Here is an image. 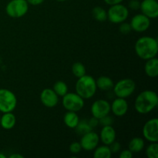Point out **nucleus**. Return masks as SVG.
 <instances>
[{
    "mask_svg": "<svg viewBox=\"0 0 158 158\" xmlns=\"http://www.w3.org/2000/svg\"><path fill=\"white\" fill-rule=\"evenodd\" d=\"M134 49L137 56L141 60H148L156 57L158 52V42L151 36H142L137 40Z\"/></svg>",
    "mask_w": 158,
    "mask_h": 158,
    "instance_id": "1",
    "label": "nucleus"
},
{
    "mask_svg": "<svg viewBox=\"0 0 158 158\" xmlns=\"http://www.w3.org/2000/svg\"><path fill=\"white\" fill-rule=\"evenodd\" d=\"M158 105L157 93L151 89L143 90L137 95L134 102V108L140 114H147L154 110Z\"/></svg>",
    "mask_w": 158,
    "mask_h": 158,
    "instance_id": "2",
    "label": "nucleus"
},
{
    "mask_svg": "<svg viewBox=\"0 0 158 158\" xmlns=\"http://www.w3.org/2000/svg\"><path fill=\"white\" fill-rule=\"evenodd\" d=\"M96 80L92 76L85 74L77 80L75 85V90L84 100H88L94 97L97 93Z\"/></svg>",
    "mask_w": 158,
    "mask_h": 158,
    "instance_id": "3",
    "label": "nucleus"
},
{
    "mask_svg": "<svg viewBox=\"0 0 158 158\" xmlns=\"http://www.w3.org/2000/svg\"><path fill=\"white\" fill-rule=\"evenodd\" d=\"M136 89V83L131 78L119 80L114 85L113 90L117 97L127 99L131 97Z\"/></svg>",
    "mask_w": 158,
    "mask_h": 158,
    "instance_id": "4",
    "label": "nucleus"
},
{
    "mask_svg": "<svg viewBox=\"0 0 158 158\" xmlns=\"http://www.w3.org/2000/svg\"><path fill=\"white\" fill-rule=\"evenodd\" d=\"M107 12V19L114 24H120L126 21L129 16V10L124 5L116 4L110 6Z\"/></svg>",
    "mask_w": 158,
    "mask_h": 158,
    "instance_id": "5",
    "label": "nucleus"
},
{
    "mask_svg": "<svg viewBox=\"0 0 158 158\" xmlns=\"http://www.w3.org/2000/svg\"><path fill=\"white\" fill-rule=\"evenodd\" d=\"M29 10V4L26 0H11L6 7V14L13 19L24 16Z\"/></svg>",
    "mask_w": 158,
    "mask_h": 158,
    "instance_id": "6",
    "label": "nucleus"
},
{
    "mask_svg": "<svg viewBox=\"0 0 158 158\" xmlns=\"http://www.w3.org/2000/svg\"><path fill=\"white\" fill-rule=\"evenodd\" d=\"M17 106V98L9 89H0V112H12Z\"/></svg>",
    "mask_w": 158,
    "mask_h": 158,
    "instance_id": "7",
    "label": "nucleus"
},
{
    "mask_svg": "<svg viewBox=\"0 0 158 158\" xmlns=\"http://www.w3.org/2000/svg\"><path fill=\"white\" fill-rule=\"evenodd\" d=\"M62 97V104L67 111L79 112L84 107V99L77 93H67Z\"/></svg>",
    "mask_w": 158,
    "mask_h": 158,
    "instance_id": "8",
    "label": "nucleus"
},
{
    "mask_svg": "<svg viewBox=\"0 0 158 158\" xmlns=\"http://www.w3.org/2000/svg\"><path fill=\"white\" fill-rule=\"evenodd\" d=\"M142 134L145 140L151 143L158 142V119L152 118L144 123Z\"/></svg>",
    "mask_w": 158,
    "mask_h": 158,
    "instance_id": "9",
    "label": "nucleus"
},
{
    "mask_svg": "<svg viewBox=\"0 0 158 158\" xmlns=\"http://www.w3.org/2000/svg\"><path fill=\"white\" fill-rule=\"evenodd\" d=\"M91 114L93 117L97 119H100L110 113V103L106 100L100 99L93 103L91 106Z\"/></svg>",
    "mask_w": 158,
    "mask_h": 158,
    "instance_id": "10",
    "label": "nucleus"
},
{
    "mask_svg": "<svg viewBox=\"0 0 158 158\" xmlns=\"http://www.w3.org/2000/svg\"><path fill=\"white\" fill-rule=\"evenodd\" d=\"M100 142L99 135L94 131H90L82 135L80 143L82 147V149L86 151H94Z\"/></svg>",
    "mask_w": 158,
    "mask_h": 158,
    "instance_id": "11",
    "label": "nucleus"
},
{
    "mask_svg": "<svg viewBox=\"0 0 158 158\" xmlns=\"http://www.w3.org/2000/svg\"><path fill=\"white\" fill-rule=\"evenodd\" d=\"M130 25L131 29L137 32H143L149 29L151 26V19L143 14H137L132 17Z\"/></svg>",
    "mask_w": 158,
    "mask_h": 158,
    "instance_id": "12",
    "label": "nucleus"
},
{
    "mask_svg": "<svg viewBox=\"0 0 158 158\" xmlns=\"http://www.w3.org/2000/svg\"><path fill=\"white\" fill-rule=\"evenodd\" d=\"M140 9L141 13L149 19H157L158 17L157 0H143L140 2Z\"/></svg>",
    "mask_w": 158,
    "mask_h": 158,
    "instance_id": "13",
    "label": "nucleus"
},
{
    "mask_svg": "<svg viewBox=\"0 0 158 158\" xmlns=\"http://www.w3.org/2000/svg\"><path fill=\"white\" fill-rule=\"evenodd\" d=\"M40 100L46 107L53 108L58 104L59 96L52 89L46 88L40 94Z\"/></svg>",
    "mask_w": 158,
    "mask_h": 158,
    "instance_id": "14",
    "label": "nucleus"
},
{
    "mask_svg": "<svg viewBox=\"0 0 158 158\" xmlns=\"http://www.w3.org/2000/svg\"><path fill=\"white\" fill-rule=\"evenodd\" d=\"M110 111L116 117H123L128 111V103L126 99L117 97L110 104Z\"/></svg>",
    "mask_w": 158,
    "mask_h": 158,
    "instance_id": "15",
    "label": "nucleus"
},
{
    "mask_svg": "<svg viewBox=\"0 0 158 158\" xmlns=\"http://www.w3.org/2000/svg\"><path fill=\"white\" fill-rule=\"evenodd\" d=\"M100 140L103 143V144L109 146L110 143L116 140L117 134L116 131L112 125L110 126H103L100 131V134L99 135Z\"/></svg>",
    "mask_w": 158,
    "mask_h": 158,
    "instance_id": "16",
    "label": "nucleus"
},
{
    "mask_svg": "<svg viewBox=\"0 0 158 158\" xmlns=\"http://www.w3.org/2000/svg\"><path fill=\"white\" fill-rule=\"evenodd\" d=\"M16 124V117L12 112L3 113L0 118V126L6 131L12 130Z\"/></svg>",
    "mask_w": 158,
    "mask_h": 158,
    "instance_id": "17",
    "label": "nucleus"
},
{
    "mask_svg": "<svg viewBox=\"0 0 158 158\" xmlns=\"http://www.w3.org/2000/svg\"><path fill=\"white\" fill-rule=\"evenodd\" d=\"M144 72L148 77L155 78L158 76V59L157 57L146 60L144 65Z\"/></svg>",
    "mask_w": 158,
    "mask_h": 158,
    "instance_id": "18",
    "label": "nucleus"
},
{
    "mask_svg": "<svg viewBox=\"0 0 158 158\" xmlns=\"http://www.w3.org/2000/svg\"><path fill=\"white\" fill-rule=\"evenodd\" d=\"M97 89L102 91H110L113 89L114 83L112 79L106 76H101L96 80Z\"/></svg>",
    "mask_w": 158,
    "mask_h": 158,
    "instance_id": "19",
    "label": "nucleus"
},
{
    "mask_svg": "<svg viewBox=\"0 0 158 158\" xmlns=\"http://www.w3.org/2000/svg\"><path fill=\"white\" fill-rule=\"evenodd\" d=\"M79 121H80V118H79L78 115H77V112L67 111L64 114L63 122L66 124V126L67 127L70 128V129H75V127L78 124Z\"/></svg>",
    "mask_w": 158,
    "mask_h": 158,
    "instance_id": "20",
    "label": "nucleus"
},
{
    "mask_svg": "<svg viewBox=\"0 0 158 158\" xmlns=\"http://www.w3.org/2000/svg\"><path fill=\"white\" fill-rule=\"evenodd\" d=\"M145 147L144 140L141 137H136L131 139L128 143V149L134 154V153H139L143 151Z\"/></svg>",
    "mask_w": 158,
    "mask_h": 158,
    "instance_id": "21",
    "label": "nucleus"
},
{
    "mask_svg": "<svg viewBox=\"0 0 158 158\" xmlns=\"http://www.w3.org/2000/svg\"><path fill=\"white\" fill-rule=\"evenodd\" d=\"M93 157L94 158H111L112 153L110 150L109 146L103 144L102 146H97L94 150Z\"/></svg>",
    "mask_w": 158,
    "mask_h": 158,
    "instance_id": "22",
    "label": "nucleus"
},
{
    "mask_svg": "<svg viewBox=\"0 0 158 158\" xmlns=\"http://www.w3.org/2000/svg\"><path fill=\"white\" fill-rule=\"evenodd\" d=\"M92 15L96 20L99 22H104L107 19V12L100 6H96L93 9Z\"/></svg>",
    "mask_w": 158,
    "mask_h": 158,
    "instance_id": "23",
    "label": "nucleus"
},
{
    "mask_svg": "<svg viewBox=\"0 0 158 158\" xmlns=\"http://www.w3.org/2000/svg\"><path fill=\"white\" fill-rule=\"evenodd\" d=\"M52 89L59 97H63L68 93V86L65 82L60 80L54 83Z\"/></svg>",
    "mask_w": 158,
    "mask_h": 158,
    "instance_id": "24",
    "label": "nucleus"
},
{
    "mask_svg": "<svg viewBox=\"0 0 158 158\" xmlns=\"http://www.w3.org/2000/svg\"><path fill=\"white\" fill-rule=\"evenodd\" d=\"M76 131L80 135H83L86 133L89 132V131H93V128L91 127L90 125L88 123V120H82L79 121L77 126L75 127Z\"/></svg>",
    "mask_w": 158,
    "mask_h": 158,
    "instance_id": "25",
    "label": "nucleus"
},
{
    "mask_svg": "<svg viewBox=\"0 0 158 158\" xmlns=\"http://www.w3.org/2000/svg\"><path fill=\"white\" fill-rule=\"evenodd\" d=\"M72 73L77 78L83 77L86 74V70L84 65L80 62H77L72 66Z\"/></svg>",
    "mask_w": 158,
    "mask_h": 158,
    "instance_id": "26",
    "label": "nucleus"
},
{
    "mask_svg": "<svg viewBox=\"0 0 158 158\" xmlns=\"http://www.w3.org/2000/svg\"><path fill=\"white\" fill-rule=\"evenodd\" d=\"M146 156L148 158H158V143L157 142L151 143L146 149Z\"/></svg>",
    "mask_w": 158,
    "mask_h": 158,
    "instance_id": "27",
    "label": "nucleus"
},
{
    "mask_svg": "<svg viewBox=\"0 0 158 158\" xmlns=\"http://www.w3.org/2000/svg\"><path fill=\"white\" fill-rule=\"evenodd\" d=\"M69 152L72 154H78L79 153L81 152L82 147L80 145V142H73L72 143H70L69 147Z\"/></svg>",
    "mask_w": 158,
    "mask_h": 158,
    "instance_id": "28",
    "label": "nucleus"
},
{
    "mask_svg": "<svg viewBox=\"0 0 158 158\" xmlns=\"http://www.w3.org/2000/svg\"><path fill=\"white\" fill-rule=\"evenodd\" d=\"M114 123V119L109 115H106L102 118L99 119V124L102 126H110Z\"/></svg>",
    "mask_w": 158,
    "mask_h": 158,
    "instance_id": "29",
    "label": "nucleus"
},
{
    "mask_svg": "<svg viewBox=\"0 0 158 158\" xmlns=\"http://www.w3.org/2000/svg\"><path fill=\"white\" fill-rule=\"evenodd\" d=\"M131 30H132V29H131V25H130V23H125V22L120 23V32H121L122 34L127 35V34L130 33V32H131Z\"/></svg>",
    "mask_w": 158,
    "mask_h": 158,
    "instance_id": "30",
    "label": "nucleus"
},
{
    "mask_svg": "<svg viewBox=\"0 0 158 158\" xmlns=\"http://www.w3.org/2000/svg\"><path fill=\"white\" fill-rule=\"evenodd\" d=\"M109 148H110V150L111 153L113 154H117V153H119L120 151V150H121V144H120L119 142L117 141H114L112 143H110V144L109 145Z\"/></svg>",
    "mask_w": 158,
    "mask_h": 158,
    "instance_id": "31",
    "label": "nucleus"
},
{
    "mask_svg": "<svg viewBox=\"0 0 158 158\" xmlns=\"http://www.w3.org/2000/svg\"><path fill=\"white\" fill-rule=\"evenodd\" d=\"M140 2L138 0H131L129 2V4H128L129 8L132 10H138V9H140Z\"/></svg>",
    "mask_w": 158,
    "mask_h": 158,
    "instance_id": "32",
    "label": "nucleus"
},
{
    "mask_svg": "<svg viewBox=\"0 0 158 158\" xmlns=\"http://www.w3.org/2000/svg\"><path fill=\"white\" fill-rule=\"evenodd\" d=\"M132 157H133V153L131 152L129 149L122 151L120 153V155H119V157L120 158H132Z\"/></svg>",
    "mask_w": 158,
    "mask_h": 158,
    "instance_id": "33",
    "label": "nucleus"
},
{
    "mask_svg": "<svg viewBox=\"0 0 158 158\" xmlns=\"http://www.w3.org/2000/svg\"><path fill=\"white\" fill-rule=\"evenodd\" d=\"M88 123H89V124L90 125L91 127L94 129V127H96L97 126H98L99 125V120L98 119L95 118V117H93L92 118L89 119V120H88Z\"/></svg>",
    "mask_w": 158,
    "mask_h": 158,
    "instance_id": "34",
    "label": "nucleus"
},
{
    "mask_svg": "<svg viewBox=\"0 0 158 158\" xmlns=\"http://www.w3.org/2000/svg\"><path fill=\"white\" fill-rule=\"evenodd\" d=\"M28 4L31 6H40L41 5L45 0H26Z\"/></svg>",
    "mask_w": 158,
    "mask_h": 158,
    "instance_id": "35",
    "label": "nucleus"
},
{
    "mask_svg": "<svg viewBox=\"0 0 158 158\" xmlns=\"http://www.w3.org/2000/svg\"><path fill=\"white\" fill-rule=\"evenodd\" d=\"M105 2V3L109 6H113V5H116V4H120L121 3L123 0H103Z\"/></svg>",
    "mask_w": 158,
    "mask_h": 158,
    "instance_id": "36",
    "label": "nucleus"
},
{
    "mask_svg": "<svg viewBox=\"0 0 158 158\" xmlns=\"http://www.w3.org/2000/svg\"><path fill=\"white\" fill-rule=\"evenodd\" d=\"M9 158H24V156L20 154H12L9 156Z\"/></svg>",
    "mask_w": 158,
    "mask_h": 158,
    "instance_id": "37",
    "label": "nucleus"
},
{
    "mask_svg": "<svg viewBox=\"0 0 158 158\" xmlns=\"http://www.w3.org/2000/svg\"><path fill=\"white\" fill-rule=\"evenodd\" d=\"M0 158H6V156L2 153H0Z\"/></svg>",
    "mask_w": 158,
    "mask_h": 158,
    "instance_id": "38",
    "label": "nucleus"
},
{
    "mask_svg": "<svg viewBox=\"0 0 158 158\" xmlns=\"http://www.w3.org/2000/svg\"><path fill=\"white\" fill-rule=\"evenodd\" d=\"M57 1H58V2H64V1H66V0H57Z\"/></svg>",
    "mask_w": 158,
    "mask_h": 158,
    "instance_id": "39",
    "label": "nucleus"
},
{
    "mask_svg": "<svg viewBox=\"0 0 158 158\" xmlns=\"http://www.w3.org/2000/svg\"><path fill=\"white\" fill-rule=\"evenodd\" d=\"M0 118H1V115H0Z\"/></svg>",
    "mask_w": 158,
    "mask_h": 158,
    "instance_id": "40",
    "label": "nucleus"
}]
</instances>
